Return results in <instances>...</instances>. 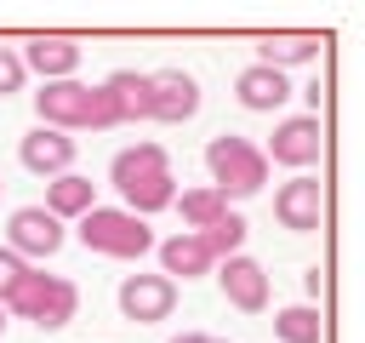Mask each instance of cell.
I'll return each mask as SVG.
<instances>
[{"instance_id": "6da1fadb", "label": "cell", "mask_w": 365, "mask_h": 343, "mask_svg": "<svg viewBox=\"0 0 365 343\" xmlns=\"http://www.w3.org/2000/svg\"><path fill=\"white\" fill-rule=\"evenodd\" d=\"M108 183H114V194H125V212H137V217L165 212V206H177V194H182L160 143H131V149H120L114 166H108Z\"/></svg>"}, {"instance_id": "7a4b0ae2", "label": "cell", "mask_w": 365, "mask_h": 343, "mask_svg": "<svg viewBox=\"0 0 365 343\" xmlns=\"http://www.w3.org/2000/svg\"><path fill=\"white\" fill-rule=\"evenodd\" d=\"M34 109H40V126L68 131V137L74 131H108V126H120L108 91L103 86H86V80H51V86H40Z\"/></svg>"}, {"instance_id": "3957f363", "label": "cell", "mask_w": 365, "mask_h": 343, "mask_svg": "<svg viewBox=\"0 0 365 343\" xmlns=\"http://www.w3.org/2000/svg\"><path fill=\"white\" fill-rule=\"evenodd\" d=\"M205 172H211V189H217L222 200L262 194V183H268V154H262L251 137L222 131V137L205 143Z\"/></svg>"}, {"instance_id": "277c9868", "label": "cell", "mask_w": 365, "mask_h": 343, "mask_svg": "<svg viewBox=\"0 0 365 343\" xmlns=\"http://www.w3.org/2000/svg\"><path fill=\"white\" fill-rule=\"evenodd\" d=\"M74 309H80V286H74L68 274H46V269H29V280L6 297V314L29 320V326H40V332L68 326Z\"/></svg>"}, {"instance_id": "5b68a950", "label": "cell", "mask_w": 365, "mask_h": 343, "mask_svg": "<svg viewBox=\"0 0 365 343\" xmlns=\"http://www.w3.org/2000/svg\"><path fill=\"white\" fill-rule=\"evenodd\" d=\"M80 240L86 252H103V257H120V263H137L143 252H154V234L137 212H120V206H97L80 217Z\"/></svg>"}, {"instance_id": "8992f818", "label": "cell", "mask_w": 365, "mask_h": 343, "mask_svg": "<svg viewBox=\"0 0 365 343\" xmlns=\"http://www.w3.org/2000/svg\"><path fill=\"white\" fill-rule=\"evenodd\" d=\"M114 303H120V314H125L131 326H160V320H171V309H177V280L137 269V274L120 280Z\"/></svg>"}, {"instance_id": "52a82bcc", "label": "cell", "mask_w": 365, "mask_h": 343, "mask_svg": "<svg viewBox=\"0 0 365 343\" xmlns=\"http://www.w3.org/2000/svg\"><path fill=\"white\" fill-rule=\"evenodd\" d=\"M63 223L46 212V206H17L11 217H6V246L17 252V257H51V252H63Z\"/></svg>"}, {"instance_id": "ba28073f", "label": "cell", "mask_w": 365, "mask_h": 343, "mask_svg": "<svg viewBox=\"0 0 365 343\" xmlns=\"http://www.w3.org/2000/svg\"><path fill=\"white\" fill-rule=\"evenodd\" d=\"M274 223L291 229V234H314L325 223V189L319 177H291L274 189Z\"/></svg>"}, {"instance_id": "9c48e42d", "label": "cell", "mask_w": 365, "mask_h": 343, "mask_svg": "<svg viewBox=\"0 0 365 343\" xmlns=\"http://www.w3.org/2000/svg\"><path fill=\"white\" fill-rule=\"evenodd\" d=\"M319 149H325V126H319V114H291V120H279L274 126V137H268V149L262 154H274L279 166H319Z\"/></svg>"}, {"instance_id": "30bf717a", "label": "cell", "mask_w": 365, "mask_h": 343, "mask_svg": "<svg viewBox=\"0 0 365 343\" xmlns=\"http://www.w3.org/2000/svg\"><path fill=\"white\" fill-rule=\"evenodd\" d=\"M217 286H222V297L240 314H262L268 309V269L257 257H245V252H234V257L217 263Z\"/></svg>"}, {"instance_id": "8fae6325", "label": "cell", "mask_w": 365, "mask_h": 343, "mask_svg": "<svg viewBox=\"0 0 365 343\" xmlns=\"http://www.w3.org/2000/svg\"><path fill=\"white\" fill-rule=\"evenodd\" d=\"M74 137L68 131H51V126H34V131H23V143H17V160L34 172V177H63V172H74Z\"/></svg>"}, {"instance_id": "7c38bea8", "label": "cell", "mask_w": 365, "mask_h": 343, "mask_svg": "<svg viewBox=\"0 0 365 343\" xmlns=\"http://www.w3.org/2000/svg\"><path fill=\"white\" fill-rule=\"evenodd\" d=\"M148 80H154V109H148V120H160V126H182V120L200 114V80H194V74H182V69H160V74H148Z\"/></svg>"}, {"instance_id": "4fadbf2b", "label": "cell", "mask_w": 365, "mask_h": 343, "mask_svg": "<svg viewBox=\"0 0 365 343\" xmlns=\"http://www.w3.org/2000/svg\"><path fill=\"white\" fill-rule=\"evenodd\" d=\"M23 69L40 74V86L74 80V69H80V40H68V34H34V40L23 46Z\"/></svg>"}, {"instance_id": "5bb4252c", "label": "cell", "mask_w": 365, "mask_h": 343, "mask_svg": "<svg viewBox=\"0 0 365 343\" xmlns=\"http://www.w3.org/2000/svg\"><path fill=\"white\" fill-rule=\"evenodd\" d=\"M160 246V274L165 280H200V274H217V257L200 234H171V240H154Z\"/></svg>"}, {"instance_id": "9a60e30c", "label": "cell", "mask_w": 365, "mask_h": 343, "mask_svg": "<svg viewBox=\"0 0 365 343\" xmlns=\"http://www.w3.org/2000/svg\"><path fill=\"white\" fill-rule=\"evenodd\" d=\"M234 97H240L245 109L268 114V109L291 103V80H285L279 69H268V63H251V69H240V80H234Z\"/></svg>"}, {"instance_id": "2e32d148", "label": "cell", "mask_w": 365, "mask_h": 343, "mask_svg": "<svg viewBox=\"0 0 365 343\" xmlns=\"http://www.w3.org/2000/svg\"><path fill=\"white\" fill-rule=\"evenodd\" d=\"M103 91H108L120 126H125V120H148V109H154V80L137 74V69H114V74L103 80Z\"/></svg>"}, {"instance_id": "e0dca14e", "label": "cell", "mask_w": 365, "mask_h": 343, "mask_svg": "<svg viewBox=\"0 0 365 343\" xmlns=\"http://www.w3.org/2000/svg\"><path fill=\"white\" fill-rule=\"evenodd\" d=\"M46 212L63 223V217H86V212H97V183L91 177H80V172H63V177H51L46 183Z\"/></svg>"}, {"instance_id": "ac0fdd59", "label": "cell", "mask_w": 365, "mask_h": 343, "mask_svg": "<svg viewBox=\"0 0 365 343\" xmlns=\"http://www.w3.org/2000/svg\"><path fill=\"white\" fill-rule=\"evenodd\" d=\"M325 51V40L319 34H262L257 40V57L268 63V69H291V63H308V57H319Z\"/></svg>"}, {"instance_id": "d6986e66", "label": "cell", "mask_w": 365, "mask_h": 343, "mask_svg": "<svg viewBox=\"0 0 365 343\" xmlns=\"http://www.w3.org/2000/svg\"><path fill=\"white\" fill-rule=\"evenodd\" d=\"M177 212H182L188 234H205L211 223H222V217H228V200H222L217 189H182V194H177Z\"/></svg>"}, {"instance_id": "ffe728a7", "label": "cell", "mask_w": 365, "mask_h": 343, "mask_svg": "<svg viewBox=\"0 0 365 343\" xmlns=\"http://www.w3.org/2000/svg\"><path fill=\"white\" fill-rule=\"evenodd\" d=\"M274 332L285 343H319L325 337V314H319V303H291V309L274 314Z\"/></svg>"}, {"instance_id": "44dd1931", "label": "cell", "mask_w": 365, "mask_h": 343, "mask_svg": "<svg viewBox=\"0 0 365 343\" xmlns=\"http://www.w3.org/2000/svg\"><path fill=\"white\" fill-rule=\"evenodd\" d=\"M245 234H251V223H245L240 212H228V217H222V223H211L200 240H205V246H211V257L222 263V257H234V252L245 246Z\"/></svg>"}, {"instance_id": "7402d4cb", "label": "cell", "mask_w": 365, "mask_h": 343, "mask_svg": "<svg viewBox=\"0 0 365 343\" xmlns=\"http://www.w3.org/2000/svg\"><path fill=\"white\" fill-rule=\"evenodd\" d=\"M29 269H34L29 257H17L11 246H0V309H6V297H11V292L29 280Z\"/></svg>"}, {"instance_id": "603a6c76", "label": "cell", "mask_w": 365, "mask_h": 343, "mask_svg": "<svg viewBox=\"0 0 365 343\" xmlns=\"http://www.w3.org/2000/svg\"><path fill=\"white\" fill-rule=\"evenodd\" d=\"M23 80H29V69H23V51H11V46H0V97H11V91H23Z\"/></svg>"}, {"instance_id": "cb8c5ba5", "label": "cell", "mask_w": 365, "mask_h": 343, "mask_svg": "<svg viewBox=\"0 0 365 343\" xmlns=\"http://www.w3.org/2000/svg\"><path fill=\"white\" fill-rule=\"evenodd\" d=\"M165 343H228V337H217V332H171Z\"/></svg>"}, {"instance_id": "d4e9b609", "label": "cell", "mask_w": 365, "mask_h": 343, "mask_svg": "<svg viewBox=\"0 0 365 343\" xmlns=\"http://www.w3.org/2000/svg\"><path fill=\"white\" fill-rule=\"evenodd\" d=\"M0 332H6V309H0Z\"/></svg>"}]
</instances>
